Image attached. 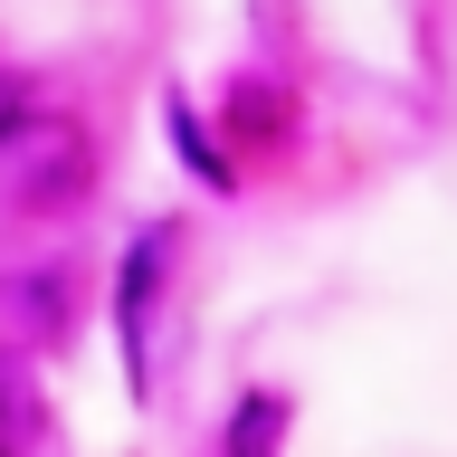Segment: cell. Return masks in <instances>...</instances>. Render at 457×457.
<instances>
[{
	"label": "cell",
	"instance_id": "cell-4",
	"mask_svg": "<svg viewBox=\"0 0 457 457\" xmlns=\"http://www.w3.org/2000/svg\"><path fill=\"white\" fill-rule=\"evenodd\" d=\"M20 428H38V400H29L20 371L0 362V457H10V438H20Z\"/></svg>",
	"mask_w": 457,
	"mask_h": 457
},
{
	"label": "cell",
	"instance_id": "cell-1",
	"mask_svg": "<svg viewBox=\"0 0 457 457\" xmlns=\"http://www.w3.org/2000/svg\"><path fill=\"white\" fill-rule=\"evenodd\" d=\"M86 181H96V162H86L77 124H38L29 114L20 134H0V191L20 200V210H67Z\"/></svg>",
	"mask_w": 457,
	"mask_h": 457
},
{
	"label": "cell",
	"instance_id": "cell-3",
	"mask_svg": "<svg viewBox=\"0 0 457 457\" xmlns=\"http://www.w3.org/2000/svg\"><path fill=\"white\" fill-rule=\"evenodd\" d=\"M277 428H286V400H277V391L238 400V420H228V457H277Z\"/></svg>",
	"mask_w": 457,
	"mask_h": 457
},
{
	"label": "cell",
	"instance_id": "cell-2",
	"mask_svg": "<svg viewBox=\"0 0 457 457\" xmlns=\"http://www.w3.org/2000/svg\"><path fill=\"white\" fill-rule=\"evenodd\" d=\"M57 286L48 277H10L0 286V334H20V343H57V305H48Z\"/></svg>",
	"mask_w": 457,
	"mask_h": 457
},
{
	"label": "cell",
	"instance_id": "cell-5",
	"mask_svg": "<svg viewBox=\"0 0 457 457\" xmlns=\"http://www.w3.org/2000/svg\"><path fill=\"white\" fill-rule=\"evenodd\" d=\"M20 124H29V96H20V86H0V134H20Z\"/></svg>",
	"mask_w": 457,
	"mask_h": 457
}]
</instances>
